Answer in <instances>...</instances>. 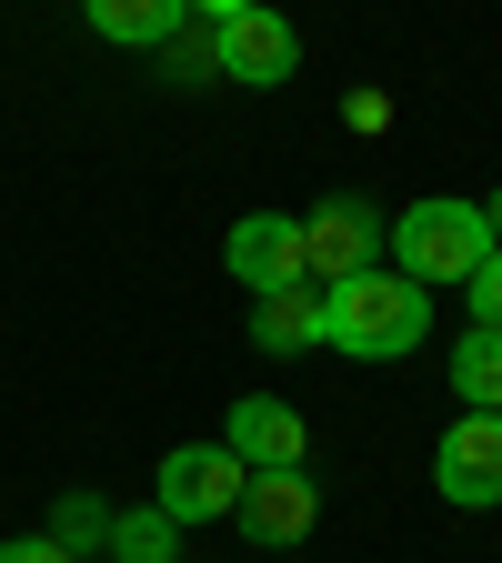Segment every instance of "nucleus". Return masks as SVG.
Returning a JSON list of instances; mask_svg holds the SVG:
<instances>
[{
	"label": "nucleus",
	"mask_w": 502,
	"mask_h": 563,
	"mask_svg": "<svg viewBox=\"0 0 502 563\" xmlns=\"http://www.w3.org/2000/svg\"><path fill=\"white\" fill-rule=\"evenodd\" d=\"M422 332H433V292L402 282L392 262H372V272H352V282L322 292V342L352 352V363H402Z\"/></svg>",
	"instance_id": "1"
},
{
	"label": "nucleus",
	"mask_w": 502,
	"mask_h": 563,
	"mask_svg": "<svg viewBox=\"0 0 502 563\" xmlns=\"http://www.w3.org/2000/svg\"><path fill=\"white\" fill-rule=\"evenodd\" d=\"M382 242H392V272H402V282H422V292H433V282H472V272H482V252H492L482 201H453V191H443V201H412Z\"/></svg>",
	"instance_id": "2"
},
{
	"label": "nucleus",
	"mask_w": 502,
	"mask_h": 563,
	"mask_svg": "<svg viewBox=\"0 0 502 563\" xmlns=\"http://www.w3.org/2000/svg\"><path fill=\"white\" fill-rule=\"evenodd\" d=\"M242 453L232 443H181V453H161V483H152V504L171 514V523H232V504H242Z\"/></svg>",
	"instance_id": "3"
},
{
	"label": "nucleus",
	"mask_w": 502,
	"mask_h": 563,
	"mask_svg": "<svg viewBox=\"0 0 502 563\" xmlns=\"http://www.w3.org/2000/svg\"><path fill=\"white\" fill-rule=\"evenodd\" d=\"M382 211L362 201V191H332L322 211H302V262H312V282L332 292V282H352V272H372L382 262Z\"/></svg>",
	"instance_id": "4"
},
{
	"label": "nucleus",
	"mask_w": 502,
	"mask_h": 563,
	"mask_svg": "<svg viewBox=\"0 0 502 563\" xmlns=\"http://www.w3.org/2000/svg\"><path fill=\"white\" fill-rule=\"evenodd\" d=\"M211 70H222V81H242V91H281V81L302 70V31L261 0V11H242V21L211 31Z\"/></svg>",
	"instance_id": "5"
},
{
	"label": "nucleus",
	"mask_w": 502,
	"mask_h": 563,
	"mask_svg": "<svg viewBox=\"0 0 502 563\" xmlns=\"http://www.w3.org/2000/svg\"><path fill=\"white\" fill-rule=\"evenodd\" d=\"M222 262H232V282L261 302V292H292V282H312V262H302V222L292 211H242L232 222V242H222Z\"/></svg>",
	"instance_id": "6"
},
{
	"label": "nucleus",
	"mask_w": 502,
	"mask_h": 563,
	"mask_svg": "<svg viewBox=\"0 0 502 563\" xmlns=\"http://www.w3.org/2000/svg\"><path fill=\"white\" fill-rule=\"evenodd\" d=\"M433 483H443V504H462V514L502 504V412H462L453 422V433L433 443Z\"/></svg>",
	"instance_id": "7"
},
{
	"label": "nucleus",
	"mask_w": 502,
	"mask_h": 563,
	"mask_svg": "<svg viewBox=\"0 0 502 563\" xmlns=\"http://www.w3.org/2000/svg\"><path fill=\"white\" fill-rule=\"evenodd\" d=\"M222 443L242 453V473H302L312 463V422L281 402V393H242L232 422H222Z\"/></svg>",
	"instance_id": "8"
},
{
	"label": "nucleus",
	"mask_w": 502,
	"mask_h": 563,
	"mask_svg": "<svg viewBox=\"0 0 502 563\" xmlns=\"http://www.w3.org/2000/svg\"><path fill=\"white\" fill-rule=\"evenodd\" d=\"M232 523L281 553V543H302V533L322 523V483H312V473H252L242 504H232Z\"/></svg>",
	"instance_id": "9"
},
{
	"label": "nucleus",
	"mask_w": 502,
	"mask_h": 563,
	"mask_svg": "<svg viewBox=\"0 0 502 563\" xmlns=\"http://www.w3.org/2000/svg\"><path fill=\"white\" fill-rule=\"evenodd\" d=\"M81 21L121 51H171L181 21H191V0H81Z\"/></svg>",
	"instance_id": "10"
},
{
	"label": "nucleus",
	"mask_w": 502,
	"mask_h": 563,
	"mask_svg": "<svg viewBox=\"0 0 502 563\" xmlns=\"http://www.w3.org/2000/svg\"><path fill=\"white\" fill-rule=\"evenodd\" d=\"M261 352H312L322 342V282H292V292H261V322H252Z\"/></svg>",
	"instance_id": "11"
},
{
	"label": "nucleus",
	"mask_w": 502,
	"mask_h": 563,
	"mask_svg": "<svg viewBox=\"0 0 502 563\" xmlns=\"http://www.w3.org/2000/svg\"><path fill=\"white\" fill-rule=\"evenodd\" d=\"M453 393H462L472 412H502V332L462 322V342H453Z\"/></svg>",
	"instance_id": "12"
},
{
	"label": "nucleus",
	"mask_w": 502,
	"mask_h": 563,
	"mask_svg": "<svg viewBox=\"0 0 502 563\" xmlns=\"http://www.w3.org/2000/svg\"><path fill=\"white\" fill-rule=\"evenodd\" d=\"M171 543H181V523H171L161 504L111 514V563H171Z\"/></svg>",
	"instance_id": "13"
},
{
	"label": "nucleus",
	"mask_w": 502,
	"mask_h": 563,
	"mask_svg": "<svg viewBox=\"0 0 502 563\" xmlns=\"http://www.w3.org/2000/svg\"><path fill=\"white\" fill-rule=\"evenodd\" d=\"M51 543L60 553H111V504L101 493H60L51 504Z\"/></svg>",
	"instance_id": "14"
},
{
	"label": "nucleus",
	"mask_w": 502,
	"mask_h": 563,
	"mask_svg": "<svg viewBox=\"0 0 502 563\" xmlns=\"http://www.w3.org/2000/svg\"><path fill=\"white\" fill-rule=\"evenodd\" d=\"M462 292H472V322H482V332H502V252H482V272L462 282Z\"/></svg>",
	"instance_id": "15"
},
{
	"label": "nucleus",
	"mask_w": 502,
	"mask_h": 563,
	"mask_svg": "<svg viewBox=\"0 0 502 563\" xmlns=\"http://www.w3.org/2000/svg\"><path fill=\"white\" fill-rule=\"evenodd\" d=\"M0 563H81V553H60L51 533H21V543H0Z\"/></svg>",
	"instance_id": "16"
},
{
	"label": "nucleus",
	"mask_w": 502,
	"mask_h": 563,
	"mask_svg": "<svg viewBox=\"0 0 502 563\" xmlns=\"http://www.w3.org/2000/svg\"><path fill=\"white\" fill-rule=\"evenodd\" d=\"M242 11H261V0H191V21H211V31H222V21H242Z\"/></svg>",
	"instance_id": "17"
},
{
	"label": "nucleus",
	"mask_w": 502,
	"mask_h": 563,
	"mask_svg": "<svg viewBox=\"0 0 502 563\" xmlns=\"http://www.w3.org/2000/svg\"><path fill=\"white\" fill-rule=\"evenodd\" d=\"M482 232H492V252H502V191H492V201H482Z\"/></svg>",
	"instance_id": "18"
}]
</instances>
